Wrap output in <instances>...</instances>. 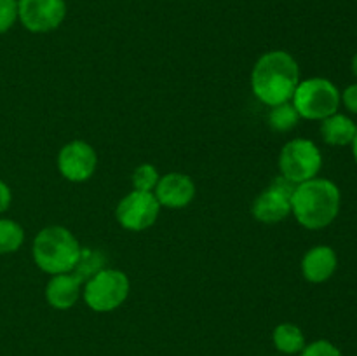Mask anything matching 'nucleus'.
Returning a JSON list of instances; mask_svg holds the SVG:
<instances>
[{"instance_id":"4468645a","label":"nucleus","mask_w":357,"mask_h":356,"mask_svg":"<svg viewBox=\"0 0 357 356\" xmlns=\"http://www.w3.org/2000/svg\"><path fill=\"white\" fill-rule=\"evenodd\" d=\"M357 133V124L345 114H333L321 121V136L331 147L351 145Z\"/></svg>"},{"instance_id":"f3484780","label":"nucleus","mask_w":357,"mask_h":356,"mask_svg":"<svg viewBox=\"0 0 357 356\" xmlns=\"http://www.w3.org/2000/svg\"><path fill=\"white\" fill-rule=\"evenodd\" d=\"M300 119L302 117H300V114L296 112V108L293 107L291 101H286V103L271 107L267 122L268 128L274 133H288L298 126Z\"/></svg>"},{"instance_id":"5701e85b","label":"nucleus","mask_w":357,"mask_h":356,"mask_svg":"<svg viewBox=\"0 0 357 356\" xmlns=\"http://www.w3.org/2000/svg\"><path fill=\"white\" fill-rule=\"evenodd\" d=\"M10 201H13V194H10L9 185L0 180V213H3L9 208Z\"/></svg>"},{"instance_id":"9b49d317","label":"nucleus","mask_w":357,"mask_h":356,"mask_svg":"<svg viewBox=\"0 0 357 356\" xmlns=\"http://www.w3.org/2000/svg\"><path fill=\"white\" fill-rule=\"evenodd\" d=\"M153 194L164 208L181 209L187 208L194 201L195 184L188 175L173 171V173H166L164 177H160Z\"/></svg>"},{"instance_id":"423d86ee","label":"nucleus","mask_w":357,"mask_h":356,"mask_svg":"<svg viewBox=\"0 0 357 356\" xmlns=\"http://www.w3.org/2000/svg\"><path fill=\"white\" fill-rule=\"evenodd\" d=\"M323 168V154L319 147L307 138H295L284 143L279 154V170L281 177L298 185L312 180Z\"/></svg>"},{"instance_id":"393cba45","label":"nucleus","mask_w":357,"mask_h":356,"mask_svg":"<svg viewBox=\"0 0 357 356\" xmlns=\"http://www.w3.org/2000/svg\"><path fill=\"white\" fill-rule=\"evenodd\" d=\"M351 68H352V73H354V77L357 79V52L354 54V58H352Z\"/></svg>"},{"instance_id":"1a4fd4ad","label":"nucleus","mask_w":357,"mask_h":356,"mask_svg":"<svg viewBox=\"0 0 357 356\" xmlns=\"http://www.w3.org/2000/svg\"><path fill=\"white\" fill-rule=\"evenodd\" d=\"M65 17V0H17V20L31 34L56 30Z\"/></svg>"},{"instance_id":"f03ea898","label":"nucleus","mask_w":357,"mask_h":356,"mask_svg":"<svg viewBox=\"0 0 357 356\" xmlns=\"http://www.w3.org/2000/svg\"><path fill=\"white\" fill-rule=\"evenodd\" d=\"M342 194L335 181L312 178L298 184L291 195V213L296 222L309 230L331 225L340 213Z\"/></svg>"},{"instance_id":"f257e3e1","label":"nucleus","mask_w":357,"mask_h":356,"mask_svg":"<svg viewBox=\"0 0 357 356\" xmlns=\"http://www.w3.org/2000/svg\"><path fill=\"white\" fill-rule=\"evenodd\" d=\"M300 84V66L288 51H268L258 58L251 72L253 94L267 107L291 101Z\"/></svg>"},{"instance_id":"aec40b11","label":"nucleus","mask_w":357,"mask_h":356,"mask_svg":"<svg viewBox=\"0 0 357 356\" xmlns=\"http://www.w3.org/2000/svg\"><path fill=\"white\" fill-rule=\"evenodd\" d=\"M300 356H344L340 349L333 344V342L326 341V339H317V341L310 342L303 348Z\"/></svg>"},{"instance_id":"b1692460","label":"nucleus","mask_w":357,"mask_h":356,"mask_svg":"<svg viewBox=\"0 0 357 356\" xmlns=\"http://www.w3.org/2000/svg\"><path fill=\"white\" fill-rule=\"evenodd\" d=\"M352 156H354V161H356V164H357V133H356V136H354V140H352Z\"/></svg>"},{"instance_id":"7ed1b4c3","label":"nucleus","mask_w":357,"mask_h":356,"mask_svg":"<svg viewBox=\"0 0 357 356\" xmlns=\"http://www.w3.org/2000/svg\"><path fill=\"white\" fill-rule=\"evenodd\" d=\"M80 248L82 246L72 230L61 225H49L35 236L31 253L40 271L54 276L72 272L80 255Z\"/></svg>"},{"instance_id":"2eb2a0df","label":"nucleus","mask_w":357,"mask_h":356,"mask_svg":"<svg viewBox=\"0 0 357 356\" xmlns=\"http://www.w3.org/2000/svg\"><path fill=\"white\" fill-rule=\"evenodd\" d=\"M272 342L282 355H298L307 346L302 328L295 323H281L272 332Z\"/></svg>"},{"instance_id":"20e7f679","label":"nucleus","mask_w":357,"mask_h":356,"mask_svg":"<svg viewBox=\"0 0 357 356\" xmlns=\"http://www.w3.org/2000/svg\"><path fill=\"white\" fill-rule=\"evenodd\" d=\"M291 103L302 119L324 121L340 108V91L326 77H310L300 80Z\"/></svg>"},{"instance_id":"a211bd4d","label":"nucleus","mask_w":357,"mask_h":356,"mask_svg":"<svg viewBox=\"0 0 357 356\" xmlns=\"http://www.w3.org/2000/svg\"><path fill=\"white\" fill-rule=\"evenodd\" d=\"M24 243V230L10 218H0V255L14 253Z\"/></svg>"},{"instance_id":"39448f33","label":"nucleus","mask_w":357,"mask_h":356,"mask_svg":"<svg viewBox=\"0 0 357 356\" xmlns=\"http://www.w3.org/2000/svg\"><path fill=\"white\" fill-rule=\"evenodd\" d=\"M131 283L126 272L105 267L84 283L82 299L96 313H110L121 307L129 297Z\"/></svg>"},{"instance_id":"412c9836","label":"nucleus","mask_w":357,"mask_h":356,"mask_svg":"<svg viewBox=\"0 0 357 356\" xmlns=\"http://www.w3.org/2000/svg\"><path fill=\"white\" fill-rule=\"evenodd\" d=\"M17 20V0H0V34L13 28Z\"/></svg>"},{"instance_id":"f8f14e48","label":"nucleus","mask_w":357,"mask_h":356,"mask_svg":"<svg viewBox=\"0 0 357 356\" xmlns=\"http://www.w3.org/2000/svg\"><path fill=\"white\" fill-rule=\"evenodd\" d=\"M338 255L328 244H317L312 246L302 258V274L303 278L314 285H321L331 279L337 272Z\"/></svg>"},{"instance_id":"ddd939ff","label":"nucleus","mask_w":357,"mask_h":356,"mask_svg":"<svg viewBox=\"0 0 357 356\" xmlns=\"http://www.w3.org/2000/svg\"><path fill=\"white\" fill-rule=\"evenodd\" d=\"M82 293V283L72 274L63 272L54 274L45 286V300L51 307L59 311H66L77 304Z\"/></svg>"},{"instance_id":"4be33fe9","label":"nucleus","mask_w":357,"mask_h":356,"mask_svg":"<svg viewBox=\"0 0 357 356\" xmlns=\"http://www.w3.org/2000/svg\"><path fill=\"white\" fill-rule=\"evenodd\" d=\"M340 103L347 108L351 114L357 115V82L345 87L340 93Z\"/></svg>"},{"instance_id":"dca6fc26","label":"nucleus","mask_w":357,"mask_h":356,"mask_svg":"<svg viewBox=\"0 0 357 356\" xmlns=\"http://www.w3.org/2000/svg\"><path fill=\"white\" fill-rule=\"evenodd\" d=\"M105 262H107V257H105L103 251L82 246L80 248L79 258H77L75 265H73L72 269V274L84 285V283L89 281L94 274L103 271Z\"/></svg>"},{"instance_id":"9d476101","label":"nucleus","mask_w":357,"mask_h":356,"mask_svg":"<svg viewBox=\"0 0 357 356\" xmlns=\"http://www.w3.org/2000/svg\"><path fill=\"white\" fill-rule=\"evenodd\" d=\"M98 166L96 150L82 140H73L61 147L58 154V170L63 178L73 184L87 181Z\"/></svg>"},{"instance_id":"6e6552de","label":"nucleus","mask_w":357,"mask_h":356,"mask_svg":"<svg viewBox=\"0 0 357 356\" xmlns=\"http://www.w3.org/2000/svg\"><path fill=\"white\" fill-rule=\"evenodd\" d=\"M296 185L284 177L274 178L261 194L257 195L251 213L261 223H278L288 218L291 213V195Z\"/></svg>"},{"instance_id":"6ab92c4d","label":"nucleus","mask_w":357,"mask_h":356,"mask_svg":"<svg viewBox=\"0 0 357 356\" xmlns=\"http://www.w3.org/2000/svg\"><path fill=\"white\" fill-rule=\"evenodd\" d=\"M159 180L160 175L153 164H142L132 173V187H135V191L153 192L157 184H159Z\"/></svg>"},{"instance_id":"0eeeda50","label":"nucleus","mask_w":357,"mask_h":356,"mask_svg":"<svg viewBox=\"0 0 357 356\" xmlns=\"http://www.w3.org/2000/svg\"><path fill=\"white\" fill-rule=\"evenodd\" d=\"M160 208L162 206L159 205L153 192H143L132 188L129 194H126L119 201L115 216H117V222L126 230L139 232V230L149 229L155 223V220L159 218Z\"/></svg>"}]
</instances>
